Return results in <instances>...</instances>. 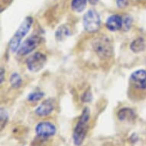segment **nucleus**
<instances>
[{"mask_svg": "<svg viewBox=\"0 0 146 146\" xmlns=\"http://www.w3.org/2000/svg\"><path fill=\"white\" fill-rule=\"evenodd\" d=\"M37 135L41 138H49L54 136L57 132V128L52 122H40L35 127Z\"/></svg>", "mask_w": 146, "mask_h": 146, "instance_id": "nucleus-7", "label": "nucleus"}, {"mask_svg": "<svg viewBox=\"0 0 146 146\" xmlns=\"http://www.w3.org/2000/svg\"><path fill=\"white\" fill-rule=\"evenodd\" d=\"M32 24H33L32 17L28 16L23 20L22 24L20 25L19 29H17L12 37V38L10 39L9 48L12 52H17V50H19V48L22 44V39L29 33Z\"/></svg>", "mask_w": 146, "mask_h": 146, "instance_id": "nucleus-2", "label": "nucleus"}, {"mask_svg": "<svg viewBox=\"0 0 146 146\" xmlns=\"http://www.w3.org/2000/svg\"><path fill=\"white\" fill-rule=\"evenodd\" d=\"M47 62V57L41 52H35L26 60L28 69L31 72H38L43 69Z\"/></svg>", "mask_w": 146, "mask_h": 146, "instance_id": "nucleus-6", "label": "nucleus"}, {"mask_svg": "<svg viewBox=\"0 0 146 146\" xmlns=\"http://www.w3.org/2000/svg\"><path fill=\"white\" fill-rule=\"evenodd\" d=\"M93 100V95L91 94L90 91H86L84 94L82 96V101L84 103H89Z\"/></svg>", "mask_w": 146, "mask_h": 146, "instance_id": "nucleus-19", "label": "nucleus"}, {"mask_svg": "<svg viewBox=\"0 0 146 146\" xmlns=\"http://www.w3.org/2000/svg\"><path fill=\"white\" fill-rule=\"evenodd\" d=\"M128 3H129V0H116V5L119 9L125 8L128 5Z\"/></svg>", "mask_w": 146, "mask_h": 146, "instance_id": "nucleus-20", "label": "nucleus"}, {"mask_svg": "<svg viewBox=\"0 0 146 146\" xmlns=\"http://www.w3.org/2000/svg\"><path fill=\"white\" fill-rule=\"evenodd\" d=\"M41 36L33 35L30 36L23 43L17 50V54L19 56H25L31 53L38 46L41 44Z\"/></svg>", "mask_w": 146, "mask_h": 146, "instance_id": "nucleus-5", "label": "nucleus"}, {"mask_svg": "<svg viewBox=\"0 0 146 146\" xmlns=\"http://www.w3.org/2000/svg\"><path fill=\"white\" fill-rule=\"evenodd\" d=\"M84 29L90 33H95L99 31L101 26V19L98 12L90 9L85 13L83 19Z\"/></svg>", "mask_w": 146, "mask_h": 146, "instance_id": "nucleus-4", "label": "nucleus"}, {"mask_svg": "<svg viewBox=\"0 0 146 146\" xmlns=\"http://www.w3.org/2000/svg\"><path fill=\"white\" fill-rule=\"evenodd\" d=\"M132 22H133V20H132V17L126 16L125 18V19L123 20V25H122V28L125 31L129 30L130 28L132 27Z\"/></svg>", "mask_w": 146, "mask_h": 146, "instance_id": "nucleus-18", "label": "nucleus"}, {"mask_svg": "<svg viewBox=\"0 0 146 146\" xmlns=\"http://www.w3.org/2000/svg\"><path fill=\"white\" fill-rule=\"evenodd\" d=\"M4 74H5V70L3 69V67L1 68V84H3V82L4 81Z\"/></svg>", "mask_w": 146, "mask_h": 146, "instance_id": "nucleus-21", "label": "nucleus"}, {"mask_svg": "<svg viewBox=\"0 0 146 146\" xmlns=\"http://www.w3.org/2000/svg\"><path fill=\"white\" fill-rule=\"evenodd\" d=\"M90 119V109L88 107H85L82 112L73 133V140L76 146H80L84 142L88 132Z\"/></svg>", "mask_w": 146, "mask_h": 146, "instance_id": "nucleus-1", "label": "nucleus"}, {"mask_svg": "<svg viewBox=\"0 0 146 146\" xmlns=\"http://www.w3.org/2000/svg\"><path fill=\"white\" fill-rule=\"evenodd\" d=\"M88 2L90 3L91 5H96L98 3L99 0H88Z\"/></svg>", "mask_w": 146, "mask_h": 146, "instance_id": "nucleus-22", "label": "nucleus"}, {"mask_svg": "<svg viewBox=\"0 0 146 146\" xmlns=\"http://www.w3.org/2000/svg\"><path fill=\"white\" fill-rule=\"evenodd\" d=\"M130 81L132 85L139 90L146 88V70L144 69L137 70L130 76Z\"/></svg>", "mask_w": 146, "mask_h": 146, "instance_id": "nucleus-8", "label": "nucleus"}, {"mask_svg": "<svg viewBox=\"0 0 146 146\" xmlns=\"http://www.w3.org/2000/svg\"><path fill=\"white\" fill-rule=\"evenodd\" d=\"M0 118H1V129H3L7 123L8 119H9V114L6 112V110L3 108L1 109V116H0Z\"/></svg>", "mask_w": 146, "mask_h": 146, "instance_id": "nucleus-17", "label": "nucleus"}, {"mask_svg": "<svg viewBox=\"0 0 146 146\" xmlns=\"http://www.w3.org/2000/svg\"><path fill=\"white\" fill-rule=\"evenodd\" d=\"M44 96V94L41 91H35V92H31V94L28 95V100L29 102H37L40 100Z\"/></svg>", "mask_w": 146, "mask_h": 146, "instance_id": "nucleus-16", "label": "nucleus"}, {"mask_svg": "<svg viewBox=\"0 0 146 146\" xmlns=\"http://www.w3.org/2000/svg\"><path fill=\"white\" fill-rule=\"evenodd\" d=\"M54 101L52 99H47L36 108L35 113L37 115L43 117L50 115L54 110Z\"/></svg>", "mask_w": 146, "mask_h": 146, "instance_id": "nucleus-9", "label": "nucleus"}, {"mask_svg": "<svg viewBox=\"0 0 146 146\" xmlns=\"http://www.w3.org/2000/svg\"><path fill=\"white\" fill-rule=\"evenodd\" d=\"M70 35V29L66 25H61L55 31V38L58 41H62Z\"/></svg>", "mask_w": 146, "mask_h": 146, "instance_id": "nucleus-13", "label": "nucleus"}, {"mask_svg": "<svg viewBox=\"0 0 146 146\" xmlns=\"http://www.w3.org/2000/svg\"><path fill=\"white\" fill-rule=\"evenodd\" d=\"M88 0H72L71 8L74 12L80 13L86 9Z\"/></svg>", "mask_w": 146, "mask_h": 146, "instance_id": "nucleus-14", "label": "nucleus"}, {"mask_svg": "<svg viewBox=\"0 0 146 146\" xmlns=\"http://www.w3.org/2000/svg\"><path fill=\"white\" fill-rule=\"evenodd\" d=\"M123 19L119 15H112L106 22V26L110 31H117L122 28Z\"/></svg>", "mask_w": 146, "mask_h": 146, "instance_id": "nucleus-10", "label": "nucleus"}, {"mask_svg": "<svg viewBox=\"0 0 146 146\" xmlns=\"http://www.w3.org/2000/svg\"><path fill=\"white\" fill-rule=\"evenodd\" d=\"M9 82L12 87L14 88H19L22 84V79L19 73L15 72L10 76Z\"/></svg>", "mask_w": 146, "mask_h": 146, "instance_id": "nucleus-15", "label": "nucleus"}, {"mask_svg": "<svg viewBox=\"0 0 146 146\" xmlns=\"http://www.w3.org/2000/svg\"><path fill=\"white\" fill-rule=\"evenodd\" d=\"M92 46L97 56L102 59L109 58L113 54V44L111 39L108 36H98L93 41Z\"/></svg>", "mask_w": 146, "mask_h": 146, "instance_id": "nucleus-3", "label": "nucleus"}, {"mask_svg": "<svg viewBox=\"0 0 146 146\" xmlns=\"http://www.w3.org/2000/svg\"><path fill=\"white\" fill-rule=\"evenodd\" d=\"M118 119L122 122L132 121L135 118V113L130 108H122L117 113Z\"/></svg>", "mask_w": 146, "mask_h": 146, "instance_id": "nucleus-11", "label": "nucleus"}, {"mask_svg": "<svg viewBox=\"0 0 146 146\" xmlns=\"http://www.w3.org/2000/svg\"><path fill=\"white\" fill-rule=\"evenodd\" d=\"M146 48V41L143 38H138L135 39L132 43L130 44V49L135 54L142 52Z\"/></svg>", "mask_w": 146, "mask_h": 146, "instance_id": "nucleus-12", "label": "nucleus"}]
</instances>
